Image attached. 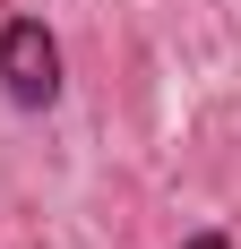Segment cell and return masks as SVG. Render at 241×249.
Wrapping results in <instances>:
<instances>
[{
	"label": "cell",
	"instance_id": "2",
	"mask_svg": "<svg viewBox=\"0 0 241 249\" xmlns=\"http://www.w3.org/2000/svg\"><path fill=\"white\" fill-rule=\"evenodd\" d=\"M181 249H233V241H224V232H190Z\"/></svg>",
	"mask_w": 241,
	"mask_h": 249
},
{
	"label": "cell",
	"instance_id": "1",
	"mask_svg": "<svg viewBox=\"0 0 241 249\" xmlns=\"http://www.w3.org/2000/svg\"><path fill=\"white\" fill-rule=\"evenodd\" d=\"M0 86H9V103H26V112H43V103L60 95V43H52L43 18H9L0 26Z\"/></svg>",
	"mask_w": 241,
	"mask_h": 249
}]
</instances>
